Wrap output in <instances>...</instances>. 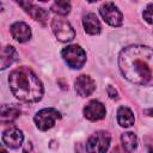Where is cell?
Masks as SVG:
<instances>
[{"label": "cell", "mask_w": 153, "mask_h": 153, "mask_svg": "<svg viewBox=\"0 0 153 153\" xmlns=\"http://www.w3.org/2000/svg\"><path fill=\"white\" fill-rule=\"evenodd\" d=\"M118 67L122 75L131 84L153 86L152 48L141 44H131L123 48L118 55Z\"/></svg>", "instance_id": "1"}, {"label": "cell", "mask_w": 153, "mask_h": 153, "mask_svg": "<svg viewBox=\"0 0 153 153\" xmlns=\"http://www.w3.org/2000/svg\"><path fill=\"white\" fill-rule=\"evenodd\" d=\"M8 85L13 96L24 103H36L42 99L43 85L35 72L22 66L13 69L8 75Z\"/></svg>", "instance_id": "2"}, {"label": "cell", "mask_w": 153, "mask_h": 153, "mask_svg": "<svg viewBox=\"0 0 153 153\" xmlns=\"http://www.w3.org/2000/svg\"><path fill=\"white\" fill-rule=\"evenodd\" d=\"M111 141V135L105 130L93 133L86 142L87 153H106Z\"/></svg>", "instance_id": "3"}, {"label": "cell", "mask_w": 153, "mask_h": 153, "mask_svg": "<svg viewBox=\"0 0 153 153\" xmlns=\"http://www.w3.org/2000/svg\"><path fill=\"white\" fill-rule=\"evenodd\" d=\"M61 55L63 57V60L66 61V63L74 69H79L81 68L85 62H86V53L85 50L76 44H72L66 47L62 51Z\"/></svg>", "instance_id": "4"}, {"label": "cell", "mask_w": 153, "mask_h": 153, "mask_svg": "<svg viewBox=\"0 0 153 153\" xmlns=\"http://www.w3.org/2000/svg\"><path fill=\"white\" fill-rule=\"evenodd\" d=\"M60 118H61V114L56 109H54V108H45V109L39 110L35 115L33 121H35L36 127L39 130L45 131V130L53 128L55 122L57 120H60Z\"/></svg>", "instance_id": "5"}, {"label": "cell", "mask_w": 153, "mask_h": 153, "mask_svg": "<svg viewBox=\"0 0 153 153\" xmlns=\"http://www.w3.org/2000/svg\"><path fill=\"white\" fill-rule=\"evenodd\" d=\"M51 30L55 35V37L60 42H69L75 37V31L72 27V25L62 19V18H55L51 22Z\"/></svg>", "instance_id": "6"}, {"label": "cell", "mask_w": 153, "mask_h": 153, "mask_svg": "<svg viewBox=\"0 0 153 153\" xmlns=\"http://www.w3.org/2000/svg\"><path fill=\"white\" fill-rule=\"evenodd\" d=\"M102 18L111 26H121L123 23V16L118 7L114 2H104L99 8Z\"/></svg>", "instance_id": "7"}, {"label": "cell", "mask_w": 153, "mask_h": 153, "mask_svg": "<svg viewBox=\"0 0 153 153\" xmlns=\"http://www.w3.org/2000/svg\"><path fill=\"white\" fill-rule=\"evenodd\" d=\"M105 114L106 110L104 104L96 99L88 102L84 108V115L90 121H99L105 117Z\"/></svg>", "instance_id": "8"}, {"label": "cell", "mask_w": 153, "mask_h": 153, "mask_svg": "<svg viewBox=\"0 0 153 153\" xmlns=\"http://www.w3.org/2000/svg\"><path fill=\"white\" fill-rule=\"evenodd\" d=\"M18 5L22 6L25 12L35 20L41 22V23H45L47 19L49 18V12L45 8H42L35 4H32L31 1H18Z\"/></svg>", "instance_id": "9"}, {"label": "cell", "mask_w": 153, "mask_h": 153, "mask_svg": "<svg viewBox=\"0 0 153 153\" xmlns=\"http://www.w3.org/2000/svg\"><path fill=\"white\" fill-rule=\"evenodd\" d=\"M74 88L76 91V93L81 97H88L90 94L93 93V91L96 90V84L93 81V79L86 74L79 75L74 82Z\"/></svg>", "instance_id": "10"}, {"label": "cell", "mask_w": 153, "mask_h": 153, "mask_svg": "<svg viewBox=\"0 0 153 153\" xmlns=\"http://www.w3.org/2000/svg\"><path fill=\"white\" fill-rule=\"evenodd\" d=\"M23 140H24V135L22 130H19L18 128L11 127L2 133V142L8 148H13V149L19 148L20 145L23 143Z\"/></svg>", "instance_id": "11"}, {"label": "cell", "mask_w": 153, "mask_h": 153, "mask_svg": "<svg viewBox=\"0 0 153 153\" xmlns=\"http://www.w3.org/2000/svg\"><path fill=\"white\" fill-rule=\"evenodd\" d=\"M10 32H11L12 37L19 43H24L31 38V29L24 22L13 23L10 27Z\"/></svg>", "instance_id": "12"}, {"label": "cell", "mask_w": 153, "mask_h": 153, "mask_svg": "<svg viewBox=\"0 0 153 153\" xmlns=\"http://www.w3.org/2000/svg\"><path fill=\"white\" fill-rule=\"evenodd\" d=\"M82 25L88 35H98L102 30L100 23L94 13H86L82 18Z\"/></svg>", "instance_id": "13"}, {"label": "cell", "mask_w": 153, "mask_h": 153, "mask_svg": "<svg viewBox=\"0 0 153 153\" xmlns=\"http://www.w3.org/2000/svg\"><path fill=\"white\" fill-rule=\"evenodd\" d=\"M17 51L12 45H5L1 48V54H0V68L6 69L10 67L16 60H17Z\"/></svg>", "instance_id": "14"}, {"label": "cell", "mask_w": 153, "mask_h": 153, "mask_svg": "<svg viewBox=\"0 0 153 153\" xmlns=\"http://www.w3.org/2000/svg\"><path fill=\"white\" fill-rule=\"evenodd\" d=\"M19 115H20V110L16 105H8V104L1 105V114H0L1 123L4 124L12 123Z\"/></svg>", "instance_id": "15"}, {"label": "cell", "mask_w": 153, "mask_h": 153, "mask_svg": "<svg viewBox=\"0 0 153 153\" xmlns=\"http://www.w3.org/2000/svg\"><path fill=\"white\" fill-rule=\"evenodd\" d=\"M134 114L133 111L127 106H120L117 110V122L121 127L128 128L134 124Z\"/></svg>", "instance_id": "16"}, {"label": "cell", "mask_w": 153, "mask_h": 153, "mask_svg": "<svg viewBox=\"0 0 153 153\" xmlns=\"http://www.w3.org/2000/svg\"><path fill=\"white\" fill-rule=\"evenodd\" d=\"M121 142H122V147L127 153H131L136 149L137 147V137L134 133L131 131H127L123 133L121 135Z\"/></svg>", "instance_id": "17"}, {"label": "cell", "mask_w": 153, "mask_h": 153, "mask_svg": "<svg viewBox=\"0 0 153 153\" xmlns=\"http://www.w3.org/2000/svg\"><path fill=\"white\" fill-rule=\"evenodd\" d=\"M51 11L60 16H67L71 12V4L67 1H55L51 5Z\"/></svg>", "instance_id": "18"}, {"label": "cell", "mask_w": 153, "mask_h": 153, "mask_svg": "<svg viewBox=\"0 0 153 153\" xmlns=\"http://www.w3.org/2000/svg\"><path fill=\"white\" fill-rule=\"evenodd\" d=\"M142 17H143V19H145L147 23L153 24V4H149V5L146 7V10H145L143 13H142Z\"/></svg>", "instance_id": "19"}, {"label": "cell", "mask_w": 153, "mask_h": 153, "mask_svg": "<svg viewBox=\"0 0 153 153\" xmlns=\"http://www.w3.org/2000/svg\"><path fill=\"white\" fill-rule=\"evenodd\" d=\"M106 91H108V94H109V97L111 99H118V93L115 90V87H112L111 85H109L108 88H106Z\"/></svg>", "instance_id": "20"}, {"label": "cell", "mask_w": 153, "mask_h": 153, "mask_svg": "<svg viewBox=\"0 0 153 153\" xmlns=\"http://www.w3.org/2000/svg\"><path fill=\"white\" fill-rule=\"evenodd\" d=\"M23 153H33L31 142H27V145H26V146H25V148L23 149Z\"/></svg>", "instance_id": "21"}, {"label": "cell", "mask_w": 153, "mask_h": 153, "mask_svg": "<svg viewBox=\"0 0 153 153\" xmlns=\"http://www.w3.org/2000/svg\"><path fill=\"white\" fill-rule=\"evenodd\" d=\"M147 149H148V153H153V141L147 143Z\"/></svg>", "instance_id": "22"}, {"label": "cell", "mask_w": 153, "mask_h": 153, "mask_svg": "<svg viewBox=\"0 0 153 153\" xmlns=\"http://www.w3.org/2000/svg\"><path fill=\"white\" fill-rule=\"evenodd\" d=\"M111 153H121V151H120V148H118V147H115V148L111 151Z\"/></svg>", "instance_id": "23"}]
</instances>
